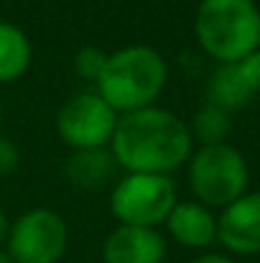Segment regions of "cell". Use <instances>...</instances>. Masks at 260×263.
Segmentation results:
<instances>
[{
    "instance_id": "obj_1",
    "label": "cell",
    "mask_w": 260,
    "mask_h": 263,
    "mask_svg": "<svg viewBox=\"0 0 260 263\" xmlns=\"http://www.w3.org/2000/svg\"><path fill=\"white\" fill-rule=\"evenodd\" d=\"M194 138L189 125L171 110L143 107L117 115L110 141V154L125 174H166L171 176L189 161Z\"/></svg>"
},
{
    "instance_id": "obj_2",
    "label": "cell",
    "mask_w": 260,
    "mask_h": 263,
    "mask_svg": "<svg viewBox=\"0 0 260 263\" xmlns=\"http://www.w3.org/2000/svg\"><path fill=\"white\" fill-rule=\"evenodd\" d=\"M169 82L166 59L148 44H133L107 54V64L97 80V95L117 112L151 107Z\"/></svg>"
},
{
    "instance_id": "obj_3",
    "label": "cell",
    "mask_w": 260,
    "mask_h": 263,
    "mask_svg": "<svg viewBox=\"0 0 260 263\" xmlns=\"http://www.w3.org/2000/svg\"><path fill=\"white\" fill-rule=\"evenodd\" d=\"M194 36L217 64H232L260 49V8L255 0H199Z\"/></svg>"
},
{
    "instance_id": "obj_4",
    "label": "cell",
    "mask_w": 260,
    "mask_h": 263,
    "mask_svg": "<svg viewBox=\"0 0 260 263\" xmlns=\"http://www.w3.org/2000/svg\"><path fill=\"white\" fill-rule=\"evenodd\" d=\"M248 161L230 146H202L189 156V186L199 204L225 210L230 202L248 192Z\"/></svg>"
},
{
    "instance_id": "obj_5",
    "label": "cell",
    "mask_w": 260,
    "mask_h": 263,
    "mask_svg": "<svg viewBox=\"0 0 260 263\" xmlns=\"http://www.w3.org/2000/svg\"><path fill=\"white\" fill-rule=\"evenodd\" d=\"M176 184L166 174H125L110 194V210L120 225L158 228L176 204Z\"/></svg>"
},
{
    "instance_id": "obj_6",
    "label": "cell",
    "mask_w": 260,
    "mask_h": 263,
    "mask_svg": "<svg viewBox=\"0 0 260 263\" xmlns=\"http://www.w3.org/2000/svg\"><path fill=\"white\" fill-rule=\"evenodd\" d=\"M69 243L67 222L46 207L23 212L10 222L5 253L13 263H59Z\"/></svg>"
},
{
    "instance_id": "obj_7",
    "label": "cell",
    "mask_w": 260,
    "mask_h": 263,
    "mask_svg": "<svg viewBox=\"0 0 260 263\" xmlns=\"http://www.w3.org/2000/svg\"><path fill=\"white\" fill-rule=\"evenodd\" d=\"M115 125H117V112L97 92L74 95L56 112V133L74 151L107 148Z\"/></svg>"
},
{
    "instance_id": "obj_8",
    "label": "cell",
    "mask_w": 260,
    "mask_h": 263,
    "mask_svg": "<svg viewBox=\"0 0 260 263\" xmlns=\"http://www.w3.org/2000/svg\"><path fill=\"white\" fill-rule=\"evenodd\" d=\"M217 240L235 256L260 253V192H245L217 217Z\"/></svg>"
},
{
    "instance_id": "obj_9",
    "label": "cell",
    "mask_w": 260,
    "mask_h": 263,
    "mask_svg": "<svg viewBox=\"0 0 260 263\" xmlns=\"http://www.w3.org/2000/svg\"><path fill=\"white\" fill-rule=\"evenodd\" d=\"M105 263H164L166 240L153 228L117 225L102 246Z\"/></svg>"
},
{
    "instance_id": "obj_10",
    "label": "cell",
    "mask_w": 260,
    "mask_h": 263,
    "mask_svg": "<svg viewBox=\"0 0 260 263\" xmlns=\"http://www.w3.org/2000/svg\"><path fill=\"white\" fill-rule=\"evenodd\" d=\"M164 225L173 240L186 248H209L217 240V217L199 202H176Z\"/></svg>"
},
{
    "instance_id": "obj_11",
    "label": "cell",
    "mask_w": 260,
    "mask_h": 263,
    "mask_svg": "<svg viewBox=\"0 0 260 263\" xmlns=\"http://www.w3.org/2000/svg\"><path fill=\"white\" fill-rule=\"evenodd\" d=\"M253 89L245 85L237 64H217L214 72L207 80V102L225 110V112H237L243 107H248V102L253 100Z\"/></svg>"
},
{
    "instance_id": "obj_12",
    "label": "cell",
    "mask_w": 260,
    "mask_h": 263,
    "mask_svg": "<svg viewBox=\"0 0 260 263\" xmlns=\"http://www.w3.org/2000/svg\"><path fill=\"white\" fill-rule=\"evenodd\" d=\"M115 169H117V164H115L110 148H87V151H74L69 156L67 179L77 189L94 192L112 179Z\"/></svg>"
},
{
    "instance_id": "obj_13",
    "label": "cell",
    "mask_w": 260,
    "mask_h": 263,
    "mask_svg": "<svg viewBox=\"0 0 260 263\" xmlns=\"http://www.w3.org/2000/svg\"><path fill=\"white\" fill-rule=\"evenodd\" d=\"M33 49L28 36L10 21H0V85L15 82L31 67Z\"/></svg>"
},
{
    "instance_id": "obj_14",
    "label": "cell",
    "mask_w": 260,
    "mask_h": 263,
    "mask_svg": "<svg viewBox=\"0 0 260 263\" xmlns=\"http://www.w3.org/2000/svg\"><path fill=\"white\" fill-rule=\"evenodd\" d=\"M189 130H191V138L199 141L202 146H217V143H227V136L232 130V120H230V112L204 102L194 112Z\"/></svg>"
},
{
    "instance_id": "obj_15",
    "label": "cell",
    "mask_w": 260,
    "mask_h": 263,
    "mask_svg": "<svg viewBox=\"0 0 260 263\" xmlns=\"http://www.w3.org/2000/svg\"><path fill=\"white\" fill-rule=\"evenodd\" d=\"M105 64H107V54L102 49H97V46H82L74 54V72L82 80H87V82H94L97 85Z\"/></svg>"
},
{
    "instance_id": "obj_16",
    "label": "cell",
    "mask_w": 260,
    "mask_h": 263,
    "mask_svg": "<svg viewBox=\"0 0 260 263\" xmlns=\"http://www.w3.org/2000/svg\"><path fill=\"white\" fill-rule=\"evenodd\" d=\"M235 64H237V69H240L245 85L253 89V95H260V49H255V51L248 54V57H243V59L235 62Z\"/></svg>"
},
{
    "instance_id": "obj_17",
    "label": "cell",
    "mask_w": 260,
    "mask_h": 263,
    "mask_svg": "<svg viewBox=\"0 0 260 263\" xmlns=\"http://www.w3.org/2000/svg\"><path fill=\"white\" fill-rule=\"evenodd\" d=\"M21 161V154H18V146L10 141V138H0V176H8L15 172Z\"/></svg>"
},
{
    "instance_id": "obj_18",
    "label": "cell",
    "mask_w": 260,
    "mask_h": 263,
    "mask_svg": "<svg viewBox=\"0 0 260 263\" xmlns=\"http://www.w3.org/2000/svg\"><path fill=\"white\" fill-rule=\"evenodd\" d=\"M189 263H235V261L230 256H225V253H202V256L191 258Z\"/></svg>"
},
{
    "instance_id": "obj_19",
    "label": "cell",
    "mask_w": 260,
    "mask_h": 263,
    "mask_svg": "<svg viewBox=\"0 0 260 263\" xmlns=\"http://www.w3.org/2000/svg\"><path fill=\"white\" fill-rule=\"evenodd\" d=\"M8 233H10V222H8L5 212L0 210V251H3V246L8 243Z\"/></svg>"
},
{
    "instance_id": "obj_20",
    "label": "cell",
    "mask_w": 260,
    "mask_h": 263,
    "mask_svg": "<svg viewBox=\"0 0 260 263\" xmlns=\"http://www.w3.org/2000/svg\"><path fill=\"white\" fill-rule=\"evenodd\" d=\"M0 263H13L10 258H8V253H5V251H0Z\"/></svg>"
},
{
    "instance_id": "obj_21",
    "label": "cell",
    "mask_w": 260,
    "mask_h": 263,
    "mask_svg": "<svg viewBox=\"0 0 260 263\" xmlns=\"http://www.w3.org/2000/svg\"><path fill=\"white\" fill-rule=\"evenodd\" d=\"M0 120H3V105H0Z\"/></svg>"
}]
</instances>
